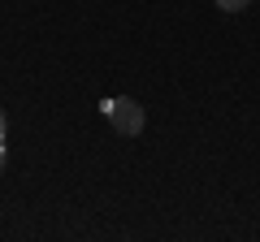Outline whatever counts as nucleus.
I'll return each mask as SVG.
<instances>
[{"label":"nucleus","mask_w":260,"mask_h":242,"mask_svg":"<svg viewBox=\"0 0 260 242\" xmlns=\"http://www.w3.org/2000/svg\"><path fill=\"white\" fill-rule=\"evenodd\" d=\"M0 143H5V112H0Z\"/></svg>","instance_id":"nucleus-4"},{"label":"nucleus","mask_w":260,"mask_h":242,"mask_svg":"<svg viewBox=\"0 0 260 242\" xmlns=\"http://www.w3.org/2000/svg\"><path fill=\"white\" fill-rule=\"evenodd\" d=\"M0 173H5V143H0Z\"/></svg>","instance_id":"nucleus-3"},{"label":"nucleus","mask_w":260,"mask_h":242,"mask_svg":"<svg viewBox=\"0 0 260 242\" xmlns=\"http://www.w3.org/2000/svg\"><path fill=\"white\" fill-rule=\"evenodd\" d=\"M251 0H217V9H225V13H243Z\"/></svg>","instance_id":"nucleus-2"},{"label":"nucleus","mask_w":260,"mask_h":242,"mask_svg":"<svg viewBox=\"0 0 260 242\" xmlns=\"http://www.w3.org/2000/svg\"><path fill=\"white\" fill-rule=\"evenodd\" d=\"M100 112L113 121V130L126 134V139H135V134L143 130V121H148V112L139 108V100H130V95H109V100L100 104Z\"/></svg>","instance_id":"nucleus-1"}]
</instances>
